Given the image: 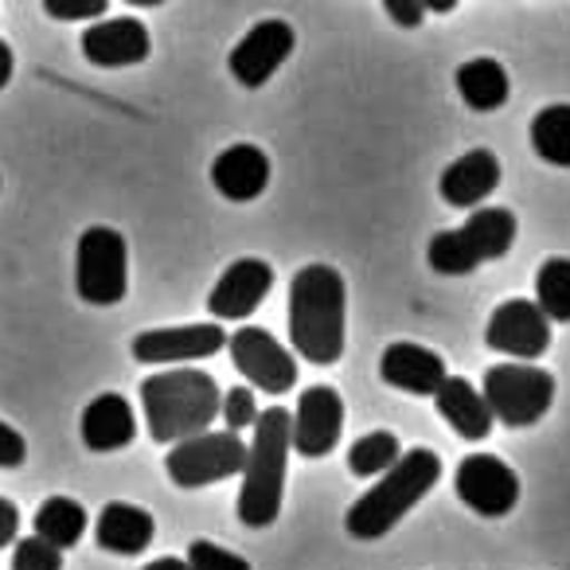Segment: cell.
<instances>
[{
	"label": "cell",
	"mask_w": 570,
	"mask_h": 570,
	"mask_svg": "<svg viewBox=\"0 0 570 570\" xmlns=\"http://www.w3.org/2000/svg\"><path fill=\"white\" fill-rule=\"evenodd\" d=\"M344 309H348V289L341 269L325 262L297 269L289 282V341L297 356L317 367L336 364L344 356Z\"/></svg>",
	"instance_id": "1"
},
{
	"label": "cell",
	"mask_w": 570,
	"mask_h": 570,
	"mask_svg": "<svg viewBox=\"0 0 570 570\" xmlns=\"http://www.w3.org/2000/svg\"><path fill=\"white\" fill-rule=\"evenodd\" d=\"M223 391L215 375L199 367H165V372L141 380V406L149 422V438L160 445H176L184 438H196L212 430L219 419Z\"/></svg>",
	"instance_id": "2"
},
{
	"label": "cell",
	"mask_w": 570,
	"mask_h": 570,
	"mask_svg": "<svg viewBox=\"0 0 570 570\" xmlns=\"http://www.w3.org/2000/svg\"><path fill=\"white\" fill-rule=\"evenodd\" d=\"M294 450V414L269 406L254 419V442L246 445L243 492H238V520L246 528H269L282 512L285 465Z\"/></svg>",
	"instance_id": "3"
},
{
	"label": "cell",
	"mask_w": 570,
	"mask_h": 570,
	"mask_svg": "<svg viewBox=\"0 0 570 570\" xmlns=\"http://www.w3.org/2000/svg\"><path fill=\"white\" fill-rule=\"evenodd\" d=\"M383 481H375L356 504L344 515V531L360 543L383 539L438 481H442V458L434 450H403V458L380 473Z\"/></svg>",
	"instance_id": "4"
},
{
	"label": "cell",
	"mask_w": 570,
	"mask_h": 570,
	"mask_svg": "<svg viewBox=\"0 0 570 570\" xmlns=\"http://www.w3.org/2000/svg\"><path fill=\"white\" fill-rule=\"evenodd\" d=\"M515 243V215L508 207H476L458 230H438L426 246V262L445 277L473 274L481 262H497Z\"/></svg>",
	"instance_id": "5"
},
{
	"label": "cell",
	"mask_w": 570,
	"mask_h": 570,
	"mask_svg": "<svg viewBox=\"0 0 570 570\" xmlns=\"http://www.w3.org/2000/svg\"><path fill=\"white\" fill-rule=\"evenodd\" d=\"M492 419L508 430H528L551 411L554 403V375L547 367L520 360V364H497L484 372L481 387Z\"/></svg>",
	"instance_id": "6"
},
{
	"label": "cell",
	"mask_w": 570,
	"mask_h": 570,
	"mask_svg": "<svg viewBox=\"0 0 570 570\" xmlns=\"http://www.w3.org/2000/svg\"><path fill=\"white\" fill-rule=\"evenodd\" d=\"M75 289L87 305H118L129 289V246L114 227H87L75 246Z\"/></svg>",
	"instance_id": "7"
},
{
	"label": "cell",
	"mask_w": 570,
	"mask_h": 570,
	"mask_svg": "<svg viewBox=\"0 0 570 570\" xmlns=\"http://www.w3.org/2000/svg\"><path fill=\"white\" fill-rule=\"evenodd\" d=\"M243 465L246 445L235 430H204L196 438H184L165 458L168 481L180 489H204V484L227 481V476L243 473Z\"/></svg>",
	"instance_id": "8"
},
{
	"label": "cell",
	"mask_w": 570,
	"mask_h": 570,
	"mask_svg": "<svg viewBox=\"0 0 570 570\" xmlns=\"http://www.w3.org/2000/svg\"><path fill=\"white\" fill-rule=\"evenodd\" d=\"M230 348V364L238 367L250 387H262L269 395H285V391L297 387V360L294 352L277 344L266 328L258 325H243L238 333L227 336Z\"/></svg>",
	"instance_id": "9"
},
{
	"label": "cell",
	"mask_w": 570,
	"mask_h": 570,
	"mask_svg": "<svg viewBox=\"0 0 570 570\" xmlns=\"http://www.w3.org/2000/svg\"><path fill=\"white\" fill-rule=\"evenodd\" d=\"M453 489L469 512L489 515V520L508 515L520 504V476L497 453H469L453 473Z\"/></svg>",
	"instance_id": "10"
},
{
	"label": "cell",
	"mask_w": 570,
	"mask_h": 570,
	"mask_svg": "<svg viewBox=\"0 0 570 570\" xmlns=\"http://www.w3.org/2000/svg\"><path fill=\"white\" fill-rule=\"evenodd\" d=\"M294 48H297V36L285 20H277V17L258 20V24L230 48L227 67L246 90H262L277 75V67L294 56Z\"/></svg>",
	"instance_id": "11"
},
{
	"label": "cell",
	"mask_w": 570,
	"mask_h": 570,
	"mask_svg": "<svg viewBox=\"0 0 570 570\" xmlns=\"http://www.w3.org/2000/svg\"><path fill=\"white\" fill-rule=\"evenodd\" d=\"M484 344L492 352H504L515 360H531L535 364L547 348H551V321L543 317L535 302L528 297H512L492 309L489 325H484Z\"/></svg>",
	"instance_id": "12"
},
{
	"label": "cell",
	"mask_w": 570,
	"mask_h": 570,
	"mask_svg": "<svg viewBox=\"0 0 570 570\" xmlns=\"http://www.w3.org/2000/svg\"><path fill=\"white\" fill-rule=\"evenodd\" d=\"M223 348H227V333L219 325H173L134 336L137 364H196V360L219 356Z\"/></svg>",
	"instance_id": "13"
},
{
	"label": "cell",
	"mask_w": 570,
	"mask_h": 570,
	"mask_svg": "<svg viewBox=\"0 0 570 570\" xmlns=\"http://www.w3.org/2000/svg\"><path fill=\"white\" fill-rule=\"evenodd\" d=\"M344 430V399L333 387H305L294 411V450L302 458H328Z\"/></svg>",
	"instance_id": "14"
},
{
	"label": "cell",
	"mask_w": 570,
	"mask_h": 570,
	"mask_svg": "<svg viewBox=\"0 0 570 570\" xmlns=\"http://www.w3.org/2000/svg\"><path fill=\"white\" fill-rule=\"evenodd\" d=\"M269 289H274V266L262 258H238L215 282L207 309H212L215 321H246L266 302Z\"/></svg>",
	"instance_id": "15"
},
{
	"label": "cell",
	"mask_w": 570,
	"mask_h": 570,
	"mask_svg": "<svg viewBox=\"0 0 570 570\" xmlns=\"http://www.w3.org/2000/svg\"><path fill=\"white\" fill-rule=\"evenodd\" d=\"M149 51H153V36L137 17L95 20L82 32V56L95 67H134L145 63Z\"/></svg>",
	"instance_id": "16"
},
{
	"label": "cell",
	"mask_w": 570,
	"mask_h": 570,
	"mask_svg": "<svg viewBox=\"0 0 570 570\" xmlns=\"http://www.w3.org/2000/svg\"><path fill=\"white\" fill-rule=\"evenodd\" d=\"M212 184L223 199L230 204H246L258 199L269 184V157L250 141H238L230 149H223L212 165Z\"/></svg>",
	"instance_id": "17"
},
{
	"label": "cell",
	"mask_w": 570,
	"mask_h": 570,
	"mask_svg": "<svg viewBox=\"0 0 570 570\" xmlns=\"http://www.w3.org/2000/svg\"><path fill=\"white\" fill-rule=\"evenodd\" d=\"M380 375L387 387H399L406 395H430L445 383V364L438 352L422 348V344H411V341H395L387 344L380 360Z\"/></svg>",
	"instance_id": "18"
},
{
	"label": "cell",
	"mask_w": 570,
	"mask_h": 570,
	"mask_svg": "<svg viewBox=\"0 0 570 570\" xmlns=\"http://www.w3.org/2000/svg\"><path fill=\"white\" fill-rule=\"evenodd\" d=\"M79 434H82V442H87V450H95V453L126 450L137 438V419H134L129 399L118 395V391H106V395L90 399L87 411H82Z\"/></svg>",
	"instance_id": "19"
},
{
	"label": "cell",
	"mask_w": 570,
	"mask_h": 570,
	"mask_svg": "<svg viewBox=\"0 0 570 570\" xmlns=\"http://www.w3.org/2000/svg\"><path fill=\"white\" fill-rule=\"evenodd\" d=\"M434 403L445 426L458 438H465V442H484V438L492 434V422L497 419H492L489 403H484L481 391L469 380H461V375H445V383L434 391Z\"/></svg>",
	"instance_id": "20"
},
{
	"label": "cell",
	"mask_w": 570,
	"mask_h": 570,
	"mask_svg": "<svg viewBox=\"0 0 570 570\" xmlns=\"http://www.w3.org/2000/svg\"><path fill=\"white\" fill-rule=\"evenodd\" d=\"M500 184V160L489 149H473L465 157H458L438 180V196L450 207H476L481 199H489Z\"/></svg>",
	"instance_id": "21"
},
{
	"label": "cell",
	"mask_w": 570,
	"mask_h": 570,
	"mask_svg": "<svg viewBox=\"0 0 570 570\" xmlns=\"http://www.w3.org/2000/svg\"><path fill=\"white\" fill-rule=\"evenodd\" d=\"M157 535V523L153 515L145 512L141 504H126V500H110V504L98 512V523H95V539L102 551L110 554H141L145 547L153 543Z\"/></svg>",
	"instance_id": "22"
},
{
	"label": "cell",
	"mask_w": 570,
	"mask_h": 570,
	"mask_svg": "<svg viewBox=\"0 0 570 570\" xmlns=\"http://www.w3.org/2000/svg\"><path fill=\"white\" fill-rule=\"evenodd\" d=\"M458 95H461V102L476 114L500 110V106L508 102V95H512V82H508L504 63H497V59H489V56L461 63L458 67Z\"/></svg>",
	"instance_id": "23"
},
{
	"label": "cell",
	"mask_w": 570,
	"mask_h": 570,
	"mask_svg": "<svg viewBox=\"0 0 570 570\" xmlns=\"http://www.w3.org/2000/svg\"><path fill=\"white\" fill-rule=\"evenodd\" d=\"M36 535L56 543L59 551L75 547L82 535H87V508L71 497H48L40 508H36V520H32Z\"/></svg>",
	"instance_id": "24"
},
{
	"label": "cell",
	"mask_w": 570,
	"mask_h": 570,
	"mask_svg": "<svg viewBox=\"0 0 570 570\" xmlns=\"http://www.w3.org/2000/svg\"><path fill=\"white\" fill-rule=\"evenodd\" d=\"M531 149L554 168H570V106L554 102L531 118Z\"/></svg>",
	"instance_id": "25"
},
{
	"label": "cell",
	"mask_w": 570,
	"mask_h": 570,
	"mask_svg": "<svg viewBox=\"0 0 570 570\" xmlns=\"http://www.w3.org/2000/svg\"><path fill=\"white\" fill-rule=\"evenodd\" d=\"M535 305L547 321L570 325V258H547L535 274Z\"/></svg>",
	"instance_id": "26"
},
{
	"label": "cell",
	"mask_w": 570,
	"mask_h": 570,
	"mask_svg": "<svg viewBox=\"0 0 570 570\" xmlns=\"http://www.w3.org/2000/svg\"><path fill=\"white\" fill-rule=\"evenodd\" d=\"M403 458V445L391 430H372V434L356 438L348 450V469L356 476H380L387 473L395 461Z\"/></svg>",
	"instance_id": "27"
},
{
	"label": "cell",
	"mask_w": 570,
	"mask_h": 570,
	"mask_svg": "<svg viewBox=\"0 0 570 570\" xmlns=\"http://www.w3.org/2000/svg\"><path fill=\"white\" fill-rule=\"evenodd\" d=\"M12 570H63V551L48 539H17V551H12Z\"/></svg>",
	"instance_id": "28"
},
{
	"label": "cell",
	"mask_w": 570,
	"mask_h": 570,
	"mask_svg": "<svg viewBox=\"0 0 570 570\" xmlns=\"http://www.w3.org/2000/svg\"><path fill=\"white\" fill-rule=\"evenodd\" d=\"M188 562H191V570H254L243 554L227 551V547L212 543V539L188 543Z\"/></svg>",
	"instance_id": "29"
},
{
	"label": "cell",
	"mask_w": 570,
	"mask_h": 570,
	"mask_svg": "<svg viewBox=\"0 0 570 570\" xmlns=\"http://www.w3.org/2000/svg\"><path fill=\"white\" fill-rule=\"evenodd\" d=\"M219 419L227 422V430H246L258 419V399H254V387H230L219 403Z\"/></svg>",
	"instance_id": "30"
},
{
	"label": "cell",
	"mask_w": 570,
	"mask_h": 570,
	"mask_svg": "<svg viewBox=\"0 0 570 570\" xmlns=\"http://www.w3.org/2000/svg\"><path fill=\"white\" fill-rule=\"evenodd\" d=\"M106 9H110V0H43V12L51 20H67V24H75V20H102Z\"/></svg>",
	"instance_id": "31"
},
{
	"label": "cell",
	"mask_w": 570,
	"mask_h": 570,
	"mask_svg": "<svg viewBox=\"0 0 570 570\" xmlns=\"http://www.w3.org/2000/svg\"><path fill=\"white\" fill-rule=\"evenodd\" d=\"M28 458V442L17 426L0 422V469H20Z\"/></svg>",
	"instance_id": "32"
},
{
	"label": "cell",
	"mask_w": 570,
	"mask_h": 570,
	"mask_svg": "<svg viewBox=\"0 0 570 570\" xmlns=\"http://www.w3.org/2000/svg\"><path fill=\"white\" fill-rule=\"evenodd\" d=\"M383 9H387V17L399 28H422V17H426L419 0H383Z\"/></svg>",
	"instance_id": "33"
},
{
	"label": "cell",
	"mask_w": 570,
	"mask_h": 570,
	"mask_svg": "<svg viewBox=\"0 0 570 570\" xmlns=\"http://www.w3.org/2000/svg\"><path fill=\"white\" fill-rule=\"evenodd\" d=\"M20 535V508L9 497H0V547L17 543Z\"/></svg>",
	"instance_id": "34"
},
{
	"label": "cell",
	"mask_w": 570,
	"mask_h": 570,
	"mask_svg": "<svg viewBox=\"0 0 570 570\" xmlns=\"http://www.w3.org/2000/svg\"><path fill=\"white\" fill-rule=\"evenodd\" d=\"M12 67H17V56H12V48L4 40H0V90L12 82Z\"/></svg>",
	"instance_id": "35"
},
{
	"label": "cell",
	"mask_w": 570,
	"mask_h": 570,
	"mask_svg": "<svg viewBox=\"0 0 570 570\" xmlns=\"http://www.w3.org/2000/svg\"><path fill=\"white\" fill-rule=\"evenodd\" d=\"M141 570H191V562H188V559H173V554H165V559H153L149 567H141Z\"/></svg>",
	"instance_id": "36"
},
{
	"label": "cell",
	"mask_w": 570,
	"mask_h": 570,
	"mask_svg": "<svg viewBox=\"0 0 570 570\" xmlns=\"http://www.w3.org/2000/svg\"><path fill=\"white\" fill-rule=\"evenodd\" d=\"M419 4H422L426 12H438V17H450V12L458 9L461 0H419Z\"/></svg>",
	"instance_id": "37"
},
{
	"label": "cell",
	"mask_w": 570,
	"mask_h": 570,
	"mask_svg": "<svg viewBox=\"0 0 570 570\" xmlns=\"http://www.w3.org/2000/svg\"><path fill=\"white\" fill-rule=\"evenodd\" d=\"M126 4H134V9H160L165 0H126Z\"/></svg>",
	"instance_id": "38"
}]
</instances>
